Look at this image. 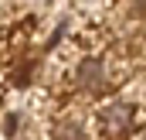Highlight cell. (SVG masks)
<instances>
[{
	"mask_svg": "<svg viewBox=\"0 0 146 140\" xmlns=\"http://www.w3.org/2000/svg\"><path fill=\"white\" fill-rule=\"evenodd\" d=\"M102 82H106V69H102V62L88 58V62L78 65V72H75V85H78V89H99Z\"/></svg>",
	"mask_w": 146,
	"mask_h": 140,
	"instance_id": "cell-2",
	"label": "cell"
},
{
	"mask_svg": "<svg viewBox=\"0 0 146 140\" xmlns=\"http://www.w3.org/2000/svg\"><path fill=\"white\" fill-rule=\"evenodd\" d=\"M129 116H133V109L126 103H109L99 109V130H106V133H115V130H122V127H129Z\"/></svg>",
	"mask_w": 146,
	"mask_h": 140,
	"instance_id": "cell-1",
	"label": "cell"
},
{
	"mask_svg": "<svg viewBox=\"0 0 146 140\" xmlns=\"http://www.w3.org/2000/svg\"><path fill=\"white\" fill-rule=\"evenodd\" d=\"M51 133H54V140H82V130H78V123H58Z\"/></svg>",
	"mask_w": 146,
	"mask_h": 140,
	"instance_id": "cell-3",
	"label": "cell"
}]
</instances>
